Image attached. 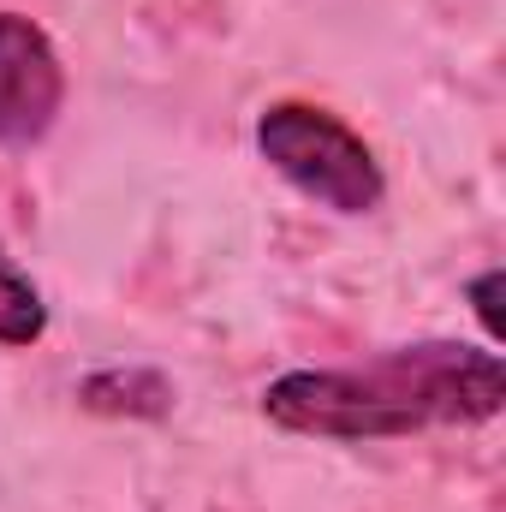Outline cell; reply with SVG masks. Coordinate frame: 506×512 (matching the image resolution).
Segmentation results:
<instances>
[{
  "label": "cell",
  "mask_w": 506,
  "mask_h": 512,
  "mask_svg": "<svg viewBox=\"0 0 506 512\" xmlns=\"http://www.w3.org/2000/svg\"><path fill=\"white\" fill-rule=\"evenodd\" d=\"M501 399L506 364L495 346L417 340L340 370H286L262 387V417L316 441H399L423 429L489 423Z\"/></svg>",
  "instance_id": "cell-1"
},
{
  "label": "cell",
  "mask_w": 506,
  "mask_h": 512,
  "mask_svg": "<svg viewBox=\"0 0 506 512\" xmlns=\"http://www.w3.org/2000/svg\"><path fill=\"white\" fill-rule=\"evenodd\" d=\"M256 149L292 191L334 215H370L387 197L376 149L316 102H268L256 114Z\"/></svg>",
  "instance_id": "cell-2"
},
{
  "label": "cell",
  "mask_w": 506,
  "mask_h": 512,
  "mask_svg": "<svg viewBox=\"0 0 506 512\" xmlns=\"http://www.w3.org/2000/svg\"><path fill=\"white\" fill-rule=\"evenodd\" d=\"M66 108V66L42 24L24 12H0V143H42Z\"/></svg>",
  "instance_id": "cell-3"
},
{
  "label": "cell",
  "mask_w": 506,
  "mask_h": 512,
  "mask_svg": "<svg viewBox=\"0 0 506 512\" xmlns=\"http://www.w3.org/2000/svg\"><path fill=\"white\" fill-rule=\"evenodd\" d=\"M48 334V304L42 286L12 262V251L0 245V346H36Z\"/></svg>",
  "instance_id": "cell-4"
},
{
  "label": "cell",
  "mask_w": 506,
  "mask_h": 512,
  "mask_svg": "<svg viewBox=\"0 0 506 512\" xmlns=\"http://www.w3.org/2000/svg\"><path fill=\"white\" fill-rule=\"evenodd\" d=\"M495 292H501V268H489V274L471 280V304H477V316H483L489 334H495V322H501V316H495Z\"/></svg>",
  "instance_id": "cell-5"
}]
</instances>
